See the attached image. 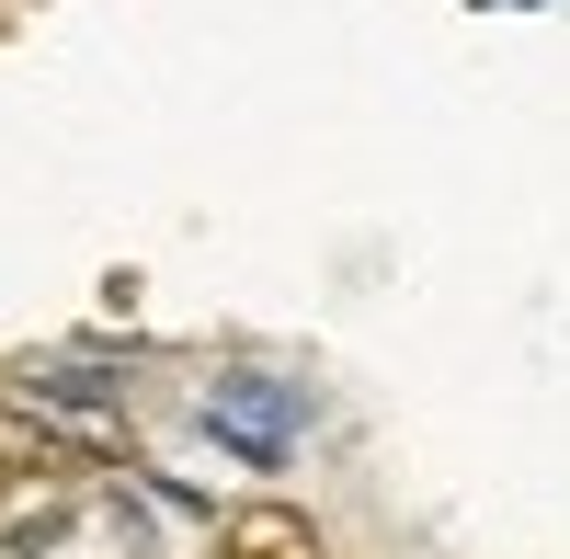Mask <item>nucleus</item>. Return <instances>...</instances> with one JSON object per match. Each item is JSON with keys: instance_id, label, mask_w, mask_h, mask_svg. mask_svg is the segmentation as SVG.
I'll list each match as a JSON object with an SVG mask.
<instances>
[{"instance_id": "obj_1", "label": "nucleus", "mask_w": 570, "mask_h": 559, "mask_svg": "<svg viewBox=\"0 0 570 559\" xmlns=\"http://www.w3.org/2000/svg\"><path fill=\"white\" fill-rule=\"evenodd\" d=\"M206 423L240 445V457H263V469H274V457H285V434H297V389H285V377H217Z\"/></svg>"}, {"instance_id": "obj_2", "label": "nucleus", "mask_w": 570, "mask_h": 559, "mask_svg": "<svg viewBox=\"0 0 570 559\" xmlns=\"http://www.w3.org/2000/svg\"><path fill=\"white\" fill-rule=\"evenodd\" d=\"M217 559H331V548L297 502H240V514H217Z\"/></svg>"}, {"instance_id": "obj_3", "label": "nucleus", "mask_w": 570, "mask_h": 559, "mask_svg": "<svg viewBox=\"0 0 570 559\" xmlns=\"http://www.w3.org/2000/svg\"><path fill=\"white\" fill-rule=\"evenodd\" d=\"M12 480H23V469H12V457H0V491H12Z\"/></svg>"}]
</instances>
